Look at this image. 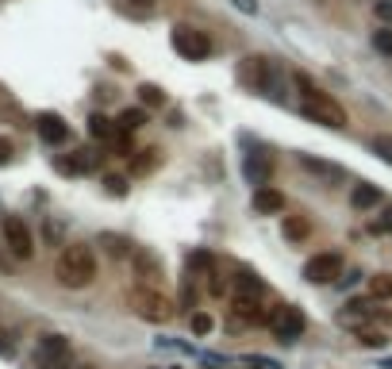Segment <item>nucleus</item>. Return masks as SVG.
<instances>
[{"label":"nucleus","mask_w":392,"mask_h":369,"mask_svg":"<svg viewBox=\"0 0 392 369\" xmlns=\"http://www.w3.org/2000/svg\"><path fill=\"white\" fill-rule=\"evenodd\" d=\"M100 246H104V254L112 261H131V254H135V246H131V238H123V235H112V231H104V235L96 238Z\"/></svg>","instance_id":"obj_18"},{"label":"nucleus","mask_w":392,"mask_h":369,"mask_svg":"<svg viewBox=\"0 0 392 369\" xmlns=\"http://www.w3.org/2000/svg\"><path fill=\"white\" fill-rule=\"evenodd\" d=\"M377 204H381V189H377L373 181H361V184L350 189V208L354 212H369V208H377Z\"/></svg>","instance_id":"obj_17"},{"label":"nucleus","mask_w":392,"mask_h":369,"mask_svg":"<svg viewBox=\"0 0 392 369\" xmlns=\"http://www.w3.org/2000/svg\"><path fill=\"white\" fill-rule=\"evenodd\" d=\"M377 300H369V296H354V300H346V308H338V323L342 327H369V319L377 315Z\"/></svg>","instance_id":"obj_10"},{"label":"nucleus","mask_w":392,"mask_h":369,"mask_svg":"<svg viewBox=\"0 0 392 369\" xmlns=\"http://www.w3.org/2000/svg\"><path fill=\"white\" fill-rule=\"evenodd\" d=\"M373 15L384 23V27H389V23H392V0H377V4H373Z\"/></svg>","instance_id":"obj_35"},{"label":"nucleus","mask_w":392,"mask_h":369,"mask_svg":"<svg viewBox=\"0 0 392 369\" xmlns=\"http://www.w3.org/2000/svg\"><path fill=\"white\" fill-rule=\"evenodd\" d=\"M300 115L319 127H346V108L331 100V92H315V96L300 100Z\"/></svg>","instance_id":"obj_5"},{"label":"nucleus","mask_w":392,"mask_h":369,"mask_svg":"<svg viewBox=\"0 0 392 369\" xmlns=\"http://www.w3.org/2000/svg\"><path fill=\"white\" fill-rule=\"evenodd\" d=\"M108 146H112V154H115V158H131V154H135V143H131V135H127V131H115V138H112Z\"/></svg>","instance_id":"obj_31"},{"label":"nucleus","mask_w":392,"mask_h":369,"mask_svg":"<svg viewBox=\"0 0 392 369\" xmlns=\"http://www.w3.org/2000/svg\"><path fill=\"white\" fill-rule=\"evenodd\" d=\"M143 123H146V108H127V112L119 115V131H127V135L138 131Z\"/></svg>","instance_id":"obj_28"},{"label":"nucleus","mask_w":392,"mask_h":369,"mask_svg":"<svg viewBox=\"0 0 392 369\" xmlns=\"http://www.w3.org/2000/svg\"><path fill=\"white\" fill-rule=\"evenodd\" d=\"M169 43H173V50L181 54L184 62H204L208 54L215 50L212 46V35L200 27H192V23H177L173 31H169Z\"/></svg>","instance_id":"obj_3"},{"label":"nucleus","mask_w":392,"mask_h":369,"mask_svg":"<svg viewBox=\"0 0 392 369\" xmlns=\"http://www.w3.org/2000/svg\"><path fill=\"white\" fill-rule=\"evenodd\" d=\"M115 131H119V123H112L108 115H100V112H92V115H89V135L96 138V143H112Z\"/></svg>","instance_id":"obj_21"},{"label":"nucleus","mask_w":392,"mask_h":369,"mask_svg":"<svg viewBox=\"0 0 392 369\" xmlns=\"http://www.w3.org/2000/svg\"><path fill=\"white\" fill-rule=\"evenodd\" d=\"M158 166H161V150H158V146H150V150H135V154H131V169H135V177L154 173Z\"/></svg>","instance_id":"obj_20"},{"label":"nucleus","mask_w":392,"mask_h":369,"mask_svg":"<svg viewBox=\"0 0 392 369\" xmlns=\"http://www.w3.org/2000/svg\"><path fill=\"white\" fill-rule=\"evenodd\" d=\"M281 235L289 238V243H304L307 235H312V223H307V215H284L281 219Z\"/></svg>","instance_id":"obj_19"},{"label":"nucleus","mask_w":392,"mask_h":369,"mask_svg":"<svg viewBox=\"0 0 392 369\" xmlns=\"http://www.w3.org/2000/svg\"><path fill=\"white\" fill-rule=\"evenodd\" d=\"M231 315L242 323H269V308H261V300H250V296H235L231 300Z\"/></svg>","instance_id":"obj_13"},{"label":"nucleus","mask_w":392,"mask_h":369,"mask_svg":"<svg viewBox=\"0 0 392 369\" xmlns=\"http://www.w3.org/2000/svg\"><path fill=\"white\" fill-rule=\"evenodd\" d=\"M369 235H392V204H384L381 215L369 219Z\"/></svg>","instance_id":"obj_29"},{"label":"nucleus","mask_w":392,"mask_h":369,"mask_svg":"<svg viewBox=\"0 0 392 369\" xmlns=\"http://www.w3.org/2000/svg\"><path fill=\"white\" fill-rule=\"evenodd\" d=\"M354 342L365 346V350H381V346L389 342V335H384L381 327H358L354 331Z\"/></svg>","instance_id":"obj_23"},{"label":"nucleus","mask_w":392,"mask_h":369,"mask_svg":"<svg viewBox=\"0 0 392 369\" xmlns=\"http://www.w3.org/2000/svg\"><path fill=\"white\" fill-rule=\"evenodd\" d=\"M12 158H15V143L8 135H0V166H8Z\"/></svg>","instance_id":"obj_37"},{"label":"nucleus","mask_w":392,"mask_h":369,"mask_svg":"<svg viewBox=\"0 0 392 369\" xmlns=\"http://www.w3.org/2000/svg\"><path fill=\"white\" fill-rule=\"evenodd\" d=\"M35 131H38V138H43L46 146H61L69 138V123L61 120L58 112H38L35 115Z\"/></svg>","instance_id":"obj_12"},{"label":"nucleus","mask_w":392,"mask_h":369,"mask_svg":"<svg viewBox=\"0 0 392 369\" xmlns=\"http://www.w3.org/2000/svg\"><path fill=\"white\" fill-rule=\"evenodd\" d=\"M384 369H392V361H384Z\"/></svg>","instance_id":"obj_40"},{"label":"nucleus","mask_w":392,"mask_h":369,"mask_svg":"<svg viewBox=\"0 0 392 369\" xmlns=\"http://www.w3.org/2000/svg\"><path fill=\"white\" fill-rule=\"evenodd\" d=\"M104 192H108V196H127V177L104 173Z\"/></svg>","instance_id":"obj_33"},{"label":"nucleus","mask_w":392,"mask_h":369,"mask_svg":"<svg viewBox=\"0 0 392 369\" xmlns=\"http://www.w3.org/2000/svg\"><path fill=\"white\" fill-rule=\"evenodd\" d=\"M235 296H250V300L266 296V284L258 281V273H254V269H246V266L235 269Z\"/></svg>","instance_id":"obj_16"},{"label":"nucleus","mask_w":392,"mask_h":369,"mask_svg":"<svg viewBox=\"0 0 392 369\" xmlns=\"http://www.w3.org/2000/svg\"><path fill=\"white\" fill-rule=\"evenodd\" d=\"M73 350L66 335H43L35 346V369H73Z\"/></svg>","instance_id":"obj_7"},{"label":"nucleus","mask_w":392,"mask_h":369,"mask_svg":"<svg viewBox=\"0 0 392 369\" xmlns=\"http://www.w3.org/2000/svg\"><path fill=\"white\" fill-rule=\"evenodd\" d=\"M127 304L135 308V315L146 319V323H169L177 315V304L161 289H143V284H138V289H131Z\"/></svg>","instance_id":"obj_2"},{"label":"nucleus","mask_w":392,"mask_h":369,"mask_svg":"<svg viewBox=\"0 0 392 369\" xmlns=\"http://www.w3.org/2000/svg\"><path fill=\"white\" fill-rule=\"evenodd\" d=\"M338 273H342V254L338 250L312 254L304 261V281H312V284H331V281H338Z\"/></svg>","instance_id":"obj_9"},{"label":"nucleus","mask_w":392,"mask_h":369,"mask_svg":"<svg viewBox=\"0 0 392 369\" xmlns=\"http://www.w3.org/2000/svg\"><path fill=\"white\" fill-rule=\"evenodd\" d=\"M215 273V258L212 254H204V250H196V254H189V277H212Z\"/></svg>","instance_id":"obj_24"},{"label":"nucleus","mask_w":392,"mask_h":369,"mask_svg":"<svg viewBox=\"0 0 392 369\" xmlns=\"http://www.w3.org/2000/svg\"><path fill=\"white\" fill-rule=\"evenodd\" d=\"M173 369H177V366H173Z\"/></svg>","instance_id":"obj_42"},{"label":"nucleus","mask_w":392,"mask_h":369,"mask_svg":"<svg viewBox=\"0 0 392 369\" xmlns=\"http://www.w3.org/2000/svg\"><path fill=\"white\" fill-rule=\"evenodd\" d=\"M273 58H266V54H246L242 62H238V85L250 92H269L273 89Z\"/></svg>","instance_id":"obj_4"},{"label":"nucleus","mask_w":392,"mask_h":369,"mask_svg":"<svg viewBox=\"0 0 392 369\" xmlns=\"http://www.w3.org/2000/svg\"><path fill=\"white\" fill-rule=\"evenodd\" d=\"M254 212L258 215H277V212H284V192L281 189H269V184H261L258 192H254Z\"/></svg>","instance_id":"obj_14"},{"label":"nucleus","mask_w":392,"mask_h":369,"mask_svg":"<svg viewBox=\"0 0 392 369\" xmlns=\"http://www.w3.org/2000/svg\"><path fill=\"white\" fill-rule=\"evenodd\" d=\"M131 266H135V277H138V284H143V289H158L161 277H166L161 261L154 258L150 250H135V254H131Z\"/></svg>","instance_id":"obj_11"},{"label":"nucleus","mask_w":392,"mask_h":369,"mask_svg":"<svg viewBox=\"0 0 392 369\" xmlns=\"http://www.w3.org/2000/svg\"><path fill=\"white\" fill-rule=\"evenodd\" d=\"M100 266H96V250L89 243H69L58 250V261H54V277H58L61 289H89L96 281Z\"/></svg>","instance_id":"obj_1"},{"label":"nucleus","mask_w":392,"mask_h":369,"mask_svg":"<svg viewBox=\"0 0 392 369\" xmlns=\"http://www.w3.org/2000/svg\"><path fill=\"white\" fill-rule=\"evenodd\" d=\"M373 50L381 58H392V27H377L373 31Z\"/></svg>","instance_id":"obj_30"},{"label":"nucleus","mask_w":392,"mask_h":369,"mask_svg":"<svg viewBox=\"0 0 392 369\" xmlns=\"http://www.w3.org/2000/svg\"><path fill=\"white\" fill-rule=\"evenodd\" d=\"M242 173H246V181L250 184H269V173H273V158L269 154H250L246 158V166H242Z\"/></svg>","instance_id":"obj_15"},{"label":"nucleus","mask_w":392,"mask_h":369,"mask_svg":"<svg viewBox=\"0 0 392 369\" xmlns=\"http://www.w3.org/2000/svg\"><path fill=\"white\" fill-rule=\"evenodd\" d=\"M119 8H123L127 15H154L158 0H119Z\"/></svg>","instance_id":"obj_32"},{"label":"nucleus","mask_w":392,"mask_h":369,"mask_svg":"<svg viewBox=\"0 0 392 369\" xmlns=\"http://www.w3.org/2000/svg\"><path fill=\"white\" fill-rule=\"evenodd\" d=\"M300 166L304 169H312V173H319V177H342V166H331V161H319V158H312V154H300Z\"/></svg>","instance_id":"obj_26"},{"label":"nucleus","mask_w":392,"mask_h":369,"mask_svg":"<svg viewBox=\"0 0 392 369\" xmlns=\"http://www.w3.org/2000/svg\"><path fill=\"white\" fill-rule=\"evenodd\" d=\"M231 4H235L238 12H246V15H258V0H231Z\"/></svg>","instance_id":"obj_38"},{"label":"nucleus","mask_w":392,"mask_h":369,"mask_svg":"<svg viewBox=\"0 0 392 369\" xmlns=\"http://www.w3.org/2000/svg\"><path fill=\"white\" fill-rule=\"evenodd\" d=\"M373 146L381 150V158L392 166V135H377V138H373Z\"/></svg>","instance_id":"obj_36"},{"label":"nucleus","mask_w":392,"mask_h":369,"mask_svg":"<svg viewBox=\"0 0 392 369\" xmlns=\"http://www.w3.org/2000/svg\"><path fill=\"white\" fill-rule=\"evenodd\" d=\"M0 235H4V246L12 258L27 261L31 254H35V235H31V227L20 219V215H8L4 223H0Z\"/></svg>","instance_id":"obj_8"},{"label":"nucleus","mask_w":392,"mask_h":369,"mask_svg":"<svg viewBox=\"0 0 392 369\" xmlns=\"http://www.w3.org/2000/svg\"><path fill=\"white\" fill-rule=\"evenodd\" d=\"M169 127H184V115L181 112H169Z\"/></svg>","instance_id":"obj_39"},{"label":"nucleus","mask_w":392,"mask_h":369,"mask_svg":"<svg viewBox=\"0 0 392 369\" xmlns=\"http://www.w3.org/2000/svg\"><path fill=\"white\" fill-rule=\"evenodd\" d=\"M266 327L273 331L277 342H296V338L307 331V319H304V312H300L296 304H281V308H273V312H269Z\"/></svg>","instance_id":"obj_6"},{"label":"nucleus","mask_w":392,"mask_h":369,"mask_svg":"<svg viewBox=\"0 0 392 369\" xmlns=\"http://www.w3.org/2000/svg\"><path fill=\"white\" fill-rule=\"evenodd\" d=\"M135 92H138V104H143L146 112H150V108H166V92H161L158 85H146V81H143Z\"/></svg>","instance_id":"obj_25"},{"label":"nucleus","mask_w":392,"mask_h":369,"mask_svg":"<svg viewBox=\"0 0 392 369\" xmlns=\"http://www.w3.org/2000/svg\"><path fill=\"white\" fill-rule=\"evenodd\" d=\"M0 120H15V123H23V112H20V104H15V96L0 85Z\"/></svg>","instance_id":"obj_27"},{"label":"nucleus","mask_w":392,"mask_h":369,"mask_svg":"<svg viewBox=\"0 0 392 369\" xmlns=\"http://www.w3.org/2000/svg\"><path fill=\"white\" fill-rule=\"evenodd\" d=\"M212 327H215V319L208 312H196L192 315V335H212Z\"/></svg>","instance_id":"obj_34"},{"label":"nucleus","mask_w":392,"mask_h":369,"mask_svg":"<svg viewBox=\"0 0 392 369\" xmlns=\"http://www.w3.org/2000/svg\"><path fill=\"white\" fill-rule=\"evenodd\" d=\"M365 296L369 300H392V273H373L365 281Z\"/></svg>","instance_id":"obj_22"},{"label":"nucleus","mask_w":392,"mask_h":369,"mask_svg":"<svg viewBox=\"0 0 392 369\" xmlns=\"http://www.w3.org/2000/svg\"><path fill=\"white\" fill-rule=\"evenodd\" d=\"M77 369H92V366H77Z\"/></svg>","instance_id":"obj_41"}]
</instances>
